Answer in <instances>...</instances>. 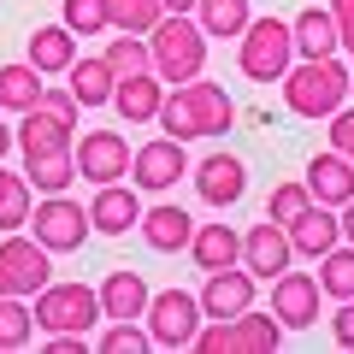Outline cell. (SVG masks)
<instances>
[{
    "instance_id": "cell-5",
    "label": "cell",
    "mask_w": 354,
    "mask_h": 354,
    "mask_svg": "<svg viewBox=\"0 0 354 354\" xmlns=\"http://www.w3.org/2000/svg\"><path fill=\"white\" fill-rule=\"evenodd\" d=\"M101 325V290L88 283H41L36 290V330H95Z\"/></svg>"
},
{
    "instance_id": "cell-24",
    "label": "cell",
    "mask_w": 354,
    "mask_h": 354,
    "mask_svg": "<svg viewBox=\"0 0 354 354\" xmlns=\"http://www.w3.org/2000/svg\"><path fill=\"white\" fill-rule=\"evenodd\" d=\"M290 30H295V59H325V53H337V48H342L330 6H307V12H295V18H290Z\"/></svg>"
},
{
    "instance_id": "cell-33",
    "label": "cell",
    "mask_w": 354,
    "mask_h": 354,
    "mask_svg": "<svg viewBox=\"0 0 354 354\" xmlns=\"http://www.w3.org/2000/svg\"><path fill=\"white\" fill-rule=\"evenodd\" d=\"M106 65H113L118 77H130V71H153V48H148V36H130V30H118V36L106 41Z\"/></svg>"
},
{
    "instance_id": "cell-2",
    "label": "cell",
    "mask_w": 354,
    "mask_h": 354,
    "mask_svg": "<svg viewBox=\"0 0 354 354\" xmlns=\"http://www.w3.org/2000/svg\"><path fill=\"white\" fill-rule=\"evenodd\" d=\"M148 48H153V71L160 83H195L207 71V30L195 24V12H165L160 24L148 30Z\"/></svg>"
},
{
    "instance_id": "cell-25",
    "label": "cell",
    "mask_w": 354,
    "mask_h": 354,
    "mask_svg": "<svg viewBox=\"0 0 354 354\" xmlns=\"http://www.w3.org/2000/svg\"><path fill=\"white\" fill-rule=\"evenodd\" d=\"M77 59V36L65 24H36L30 30V65H36L41 77H65Z\"/></svg>"
},
{
    "instance_id": "cell-3",
    "label": "cell",
    "mask_w": 354,
    "mask_h": 354,
    "mask_svg": "<svg viewBox=\"0 0 354 354\" xmlns=\"http://www.w3.org/2000/svg\"><path fill=\"white\" fill-rule=\"evenodd\" d=\"M236 65L248 83H283V71L295 65L290 18H248V30L236 36Z\"/></svg>"
},
{
    "instance_id": "cell-26",
    "label": "cell",
    "mask_w": 354,
    "mask_h": 354,
    "mask_svg": "<svg viewBox=\"0 0 354 354\" xmlns=\"http://www.w3.org/2000/svg\"><path fill=\"white\" fill-rule=\"evenodd\" d=\"M189 254H195L201 272H225V266H242V236L230 225H195Z\"/></svg>"
},
{
    "instance_id": "cell-38",
    "label": "cell",
    "mask_w": 354,
    "mask_h": 354,
    "mask_svg": "<svg viewBox=\"0 0 354 354\" xmlns=\"http://www.w3.org/2000/svg\"><path fill=\"white\" fill-rule=\"evenodd\" d=\"M41 113H53V118H65V124H77V113H83V101L71 95V83H41Z\"/></svg>"
},
{
    "instance_id": "cell-45",
    "label": "cell",
    "mask_w": 354,
    "mask_h": 354,
    "mask_svg": "<svg viewBox=\"0 0 354 354\" xmlns=\"http://www.w3.org/2000/svg\"><path fill=\"white\" fill-rule=\"evenodd\" d=\"M12 148H18V124H6V118H0V160H6Z\"/></svg>"
},
{
    "instance_id": "cell-12",
    "label": "cell",
    "mask_w": 354,
    "mask_h": 354,
    "mask_svg": "<svg viewBox=\"0 0 354 354\" xmlns=\"http://www.w3.org/2000/svg\"><path fill=\"white\" fill-rule=\"evenodd\" d=\"M295 260V242L283 225H272V218H260V225H248V236H242V266H248L254 278H278V272H290Z\"/></svg>"
},
{
    "instance_id": "cell-4",
    "label": "cell",
    "mask_w": 354,
    "mask_h": 354,
    "mask_svg": "<svg viewBox=\"0 0 354 354\" xmlns=\"http://www.w3.org/2000/svg\"><path fill=\"white\" fill-rule=\"evenodd\" d=\"M283 342V319L278 313H260V307H248V313H236V319H207L201 330H195V348L201 354H225V348H236V354H272Z\"/></svg>"
},
{
    "instance_id": "cell-41",
    "label": "cell",
    "mask_w": 354,
    "mask_h": 354,
    "mask_svg": "<svg viewBox=\"0 0 354 354\" xmlns=\"http://www.w3.org/2000/svg\"><path fill=\"white\" fill-rule=\"evenodd\" d=\"M330 337H337L342 348H354V295H348V301H337V319H330Z\"/></svg>"
},
{
    "instance_id": "cell-35",
    "label": "cell",
    "mask_w": 354,
    "mask_h": 354,
    "mask_svg": "<svg viewBox=\"0 0 354 354\" xmlns=\"http://www.w3.org/2000/svg\"><path fill=\"white\" fill-rule=\"evenodd\" d=\"M307 207H313V195H307V177H301V183H278V189H272V207H266V218L290 230L295 218L307 213Z\"/></svg>"
},
{
    "instance_id": "cell-22",
    "label": "cell",
    "mask_w": 354,
    "mask_h": 354,
    "mask_svg": "<svg viewBox=\"0 0 354 354\" xmlns=\"http://www.w3.org/2000/svg\"><path fill=\"white\" fill-rule=\"evenodd\" d=\"M65 83H71V95H77L83 106H113L118 71L106 65V53H77L71 71H65Z\"/></svg>"
},
{
    "instance_id": "cell-15",
    "label": "cell",
    "mask_w": 354,
    "mask_h": 354,
    "mask_svg": "<svg viewBox=\"0 0 354 354\" xmlns=\"http://www.w3.org/2000/svg\"><path fill=\"white\" fill-rule=\"evenodd\" d=\"M254 272L248 266H225V272H207V283H201V313L207 319H236V313H248L254 307Z\"/></svg>"
},
{
    "instance_id": "cell-39",
    "label": "cell",
    "mask_w": 354,
    "mask_h": 354,
    "mask_svg": "<svg viewBox=\"0 0 354 354\" xmlns=\"http://www.w3.org/2000/svg\"><path fill=\"white\" fill-rule=\"evenodd\" d=\"M30 207H36V189H30V183L12 195V201H0V236H6V230H24L30 225Z\"/></svg>"
},
{
    "instance_id": "cell-20",
    "label": "cell",
    "mask_w": 354,
    "mask_h": 354,
    "mask_svg": "<svg viewBox=\"0 0 354 354\" xmlns=\"http://www.w3.org/2000/svg\"><path fill=\"white\" fill-rule=\"evenodd\" d=\"M148 278L142 272H130V266H118V272H106L101 283V319H142L148 313Z\"/></svg>"
},
{
    "instance_id": "cell-23",
    "label": "cell",
    "mask_w": 354,
    "mask_h": 354,
    "mask_svg": "<svg viewBox=\"0 0 354 354\" xmlns=\"http://www.w3.org/2000/svg\"><path fill=\"white\" fill-rule=\"evenodd\" d=\"M290 242H295V254H307V260H319V254H330L342 242V218H337V207H307L301 218L290 225Z\"/></svg>"
},
{
    "instance_id": "cell-8",
    "label": "cell",
    "mask_w": 354,
    "mask_h": 354,
    "mask_svg": "<svg viewBox=\"0 0 354 354\" xmlns=\"http://www.w3.org/2000/svg\"><path fill=\"white\" fill-rule=\"evenodd\" d=\"M48 278H53V254L24 230H6L0 236V295H24L30 301Z\"/></svg>"
},
{
    "instance_id": "cell-42",
    "label": "cell",
    "mask_w": 354,
    "mask_h": 354,
    "mask_svg": "<svg viewBox=\"0 0 354 354\" xmlns=\"http://www.w3.org/2000/svg\"><path fill=\"white\" fill-rule=\"evenodd\" d=\"M330 18H337V36H342V48L354 53V0H330Z\"/></svg>"
},
{
    "instance_id": "cell-37",
    "label": "cell",
    "mask_w": 354,
    "mask_h": 354,
    "mask_svg": "<svg viewBox=\"0 0 354 354\" xmlns=\"http://www.w3.org/2000/svg\"><path fill=\"white\" fill-rule=\"evenodd\" d=\"M142 348H153L142 319H113V330L101 337V354H142Z\"/></svg>"
},
{
    "instance_id": "cell-29",
    "label": "cell",
    "mask_w": 354,
    "mask_h": 354,
    "mask_svg": "<svg viewBox=\"0 0 354 354\" xmlns=\"http://www.w3.org/2000/svg\"><path fill=\"white\" fill-rule=\"evenodd\" d=\"M319 295H330V301L354 295V242H337L330 254H319Z\"/></svg>"
},
{
    "instance_id": "cell-17",
    "label": "cell",
    "mask_w": 354,
    "mask_h": 354,
    "mask_svg": "<svg viewBox=\"0 0 354 354\" xmlns=\"http://www.w3.org/2000/svg\"><path fill=\"white\" fill-rule=\"evenodd\" d=\"M160 101H165L160 71H130V77H118V88H113V113L124 118V124H153V118H160Z\"/></svg>"
},
{
    "instance_id": "cell-28",
    "label": "cell",
    "mask_w": 354,
    "mask_h": 354,
    "mask_svg": "<svg viewBox=\"0 0 354 354\" xmlns=\"http://www.w3.org/2000/svg\"><path fill=\"white\" fill-rule=\"evenodd\" d=\"M41 101V71L30 59H12V65H0V106L6 113H30V106Z\"/></svg>"
},
{
    "instance_id": "cell-47",
    "label": "cell",
    "mask_w": 354,
    "mask_h": 354,
    "mask_svg": "<svg viewBox=\"0 0 354 354\" xmlns=\"http://www.w3.org/2000/svg\"><path fill=\"white\" fill-rule=\"evenodd\" d=\"M348 101H354V71H348Z\"/></svg>"
},
{
    "instance_id": "cell-46",
    "label": "cell",
    "mask_w": 354,
    "mask_h": 354,
    "mask_svg": "<svg viewBox=\"0 0 354 354\" xmlns=\"http://www.w3.org/2000/svg\"><path fill=\"white\" fill-rule=\"evenodd\" d=\"M201 0H165V12H195Z\"/></svg>"
},
{
    "instance_id": "cell-21",
    "label": "cell",
    "mask_w": 354,
    "mask_h": 354,
    "mask_svg": "<svg viewBox=\"0 0 354 354\" xmlns=\"http://www.w3.org/2000/svg\"><path fill=\"white\" fill-rule=\"evenodd\" d=\"M59 148H77V124L41 113V106L18 113V153H59Z\"/></svg>"
},
{
    "instance_id": "cell-11",
    "label": "cell",
    "mask_w": 354,
    "mask_h": 354,
    "mask_svg": "<svg viewBox=\"0 0 354 354\" xmlns=\"http://www.w3.org/2000/svg\"><path fill=\"white\" fill-rule=\"evenodd\" d=\"M88 225L101 230V236H130L142 225V195L136 183H95V201H88Z\"/></svg>"
},
{
    "instance_id": "cell-40",
    "label": "cell",
    "mask_w": 354,
    "mask_h": 354,
    "mask_svg": "<svg viewBox=\"0 0 354 354\" xmlns=\"http://www.w3.org/2000/svg\"><path fill=\"white\" fill-rule=\"evenodd\" d=\"M325 124H330V148L354 160V101H348V106H337V113H330Z\"/></svg>"
},
{
    "instance_id": "cell-32",
    "label": "cell",
    "mask_w": 354,
    "mask_h": 354,
    "mask_svg": "<svg viewBox=\"0 0 354 354\" xmlns=\"http://www.w3.org/2000/svg\"><path fill=\"white\" fill-rule=\"evenodd\" d=\"M106 18H113V30L148 36V30L165 18V0H106Z\"/></svg>"
},
{
    "instance_id": "cell-16",
    "label": "cell",
    "mask_w": 354,
    "mask_h": 354,
    "mask_svg": "<svg viewBox=\"0 0 354 354\" xmlns=\"http://www.w3.org/2000/svg\"><path fill=\"white\" fill-rule=\"evenodd\" d=\"M183 88V101H189V118L201 136H225L230 124H236V101L225 95V83H207V77H195V83H177Z\"/></svg>"
},
{
    "instance_id": "cell-9",
    "label": "cell",
    "mask_w": 354,
    "mask_h": 354,
    "mask_svg": "<svg viewBox=\"0 0 354 354\" xmlns=\"http://www.w3.org/2000/svg\"><path fill=\"white\" fill-rule=\"evenodd\" d=\"M77 177L83 183H118V177H130V142L118 136V130H77Z\"/></svg>"
},
{
    "instance_id": "cell-18",
    "label": "cell",
    "mask_w": 354,
    "mask_h": 354,
    "mask_svg": "<svg viewBox=\"0 0 354 354\" xmlns=\"http://www.w3.org/2000/svg\"><path fill=\"white\" fill-rule=\"evenodd\" d=\"M307 195H313L319 207H342L354 195V160L337 148L313 153V165H307Z\"/></svg>"
},
{
    "instance_id": "cell-31",
    "label": "cell",
    "mask_w": 354,
    "mask_h": 354,
    "mask_svg": "<svg viewBox=\"0 0 354 354\" xmlns=\"http://www.w3.org/2000/svg\"><path fill=\"white\" fill-rule=\"evenodd\" d=\"M36 337V307L24 295H0V348H24Z\"/></svg>"
},
{
    "instance_id": "cell-34",
    "label": "cell",
    "mask_w": 354,
    "mask_h": 354,
    "mask_svg": "<svg viewBox=\"0 0 354 354\" xmlns=\"http://www.w3.org/2000/svg\"><path fill=\"white\" fill-rule=\"evenodd\" d=\"M59 24L71 36H101V30H113V18H106V0H65Z\"/></svg>"
},
{
    "instance_id": "cell-6",
    "label": "cell",
    "mask_w": 354,
    "mask_h": 354,
    "mask_svg": "<svg viewBox=\"0 0 354 354\" xmlns=\"http://www.w3.org/2000/svg\"><path fill=\"white\" fill-rule=\"evenodd\" d=\"M24 230H30L48 254H77L95 225H88V207H83V201H71V195H41V201L30 207V225H24Z\"/></svg>"
},
{
    "instance_id": "cell-30",
    "label": "cell",
    "mask_w": 354,
    "mask_h": 354,
    "mask_svg": "<svg viewBox=\"0 0 354 354\" xmlns=\"http://www.w3.org/2000/svg\"><path fill=\"white\" fill-rule=\"evenodd\" d=\"M248 18H254L248 0H201V6H195V24H201L207 36H242Z\"/></svg>"
},
{
    "instance_id": "cell-13",
    "label": "cell",
    "mask_w": 354,
    "mask_h": 354,
    "mask_svg": "<svg viewBox=\"0 0 354 354\" xmlns=\"http://www.w3.org/2000/svg\"><path fill=\"white\" fill-rule=\"evenodd\" d=\"M272 313L283 319V330L319 325V278L313 272H278L272 278Z\"/></svg>"
},
{
    "instance_id": "cell-19",
    "label": "cell",
    "mask_w": 354,
    "mask_h": 354,
    "mask_svg": "<svg viewBox=\"0 0 354 354\" xmlns=\"http://www.w3.org/2000/svg\"><path fill=\"white\" fill-rule=\"evenodd\" d=\"M142 242L148 248H160V254H177V248H189V236H195V218L183 213V207H171V201H160V207H142Z\"/></svg>"
},
{
    "instance_id": "cell-36",
    "label": "cell",
    "mask_w": 354,
    "mask_h": 354,
    "mask_svg": "<svg viewBox=\"0 0 354 354\" xmlns=\"http://www.w3.org/2000/svg\"><path fill=\"white\" fill-rule=\"evenodd\" d=\"M153 124H160L165 136H177V142L201 136V130H195V118H189V101H183V88H165V101H160V118H153Z\"/></svg>"
},
{
    "instance_id": "cell-7",
    "label": "cell",
    "mask_w": 354,
    "mask_h": 354,
    "mask_svg": "<svg viewBox=\"0 0 354 354\" xmlns=\"http://www.w3.org/2000/svg\"><path fill=\"white\" fill-rule=\"evenodd\" d=\"M142 325H148L153 348H195V330L207 325L201 295H189V290H160V295H148Z\"/></svg>"
},
{
    "instance_id": "cell-44",
    "label": "cell",
    "mask_w": 354,
    "mask_h": 354,
    "mask_svg": "<svg viewBox=\"0 0 354 354\" xmlns=\"http://www.w3.org/2000/svg\"><path fill=\"white\" fill-rule=\"evenodd\" d=\"M337 218H342V242H354V195L337 207Z\"/></svg>"
},
{
    "instance_id": "cell-14",
    "label": "cell",
    "mask_w": 354,
    "mask_h": 354,
    "mask_svg": "<svg viewBox=\"0 0 354 354\" xmlns=\"http://www.w3.org/2000/svg\"><path fill=\"white\" fill-rule=\"evenodd\" d=\"M189 177H195V189H201V201L207 207H236L242 201V189H248V165L236 160V153H207L201 165H189Z\"/></svg>"
},
{
    "instance_id": "cell-10",
    "label": "cell",
    "mask_w": 354,
    "mask_h": 354,
    "mask_svg": "<svg viewBox=\"0 0 354 354\" xmlns=\"http://www.w3.org/2000/svg\"><path fill=\"white\" fill-rule=\"evenodd\" d=\"M177 177H189V153H183L177 136H153V142H142V148L130 153V183H136V189L160 195V189H171Z\"/></svg>"
},
{
    "instance_id": "cell-1",
    "label": "cell",
    "mask_w": 354,
    "mask_h": 354,
    "mask_svg": "<svg viewBox=\"0 0 354 354\" xmlns=\"http://www.w3.org/2000/svg\"><path fill=\"white\" fill-rule=\"evenodd\" d=\"M283 106L295 118H330L337 106H348V65L337 53H325V59H295L283 71Z\"/></svg>"
},
{
    "instance_id": "cell-43",
    "label": "cell",
    "mask_w": 354,
    "mask_h": 354,
    "mask_svg": "<svg viewBox=\"0 0 354 354\" xmlns=\"http://www.w3.org/2000/svg\"><path fill=\"white\" fill-rule=\"evenodd\" d=\"M30 177H18V171H6V160H0V201H12L18 189H24Z\"/></svg>"
},
{
    "instance_id": "cell-27",
    "label": "cell",
    "mask_w": 354,
    "mask_h": 354,
    "mask_svg": "<svg viewBox=\"0 0 354 354\" xmlns=\"http://www.w3.org/2000/svg\"><path fill=\"white\" fill-rule=\"evenodd\" d=\"M24 177L36 195H65L77 183V153L59 148V153H24Z\"/></svg>"
}]
</instances>
